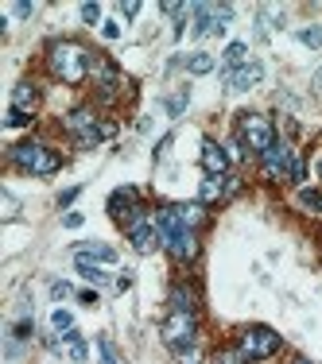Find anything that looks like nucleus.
I'll use <instances>...</instances> for the list:
<instances>
[{
  "instance_id": "28",
  "label": "nucleus",
  "mask_w": 322,
  "mask_h": 364,
  "mask_svg": "<svg viewBox=\"0 0 322 364\" xmlns=\"http://www.w3.org/2000/svg\"><path fill=\"white\" fill-rule=\"evenodd\" d=\"M213 364H249V360H245L241 349H229V353H218V357H213Z\"/></svg>"
},
{
  "instance_id": "18",
  "label": "nucleus",
  "mask_w": 322,
  "mask_h": 364,
  "mask_svg": "<svg viewBox=\"0 0 322 364\" xmlns=\"http://www.w3.org/2000/svg\"><path fill=\"white\" fill-rule=\"evenodd\" d=\"M221 62H226V70H241V66L249 62V43H229Z\"/></svg>"
},
{
  "instance_id": "36",
  "label": "nucleus",
  "mask_w": 322,
  "mask_h": 364,
  "mask_svg": "<svg viewBox=\"0 0 322 364\" xmlns=\"http://www.w3.org/2000/svg\"><path fill=\"white\" fill-rule=\"evenodd\" d=\"M31 12H35V4H16V16H20V20H28Z\"/></svg>"
},
{
  "instance_id": "38",
  "label": "nucleus",
  "mask_w": 322,
  "mask_h": 364,
  "mask_svg": "<svg viewBox=\"0 0 322 364\" xmlns=\"http://www.w3.org/2000/svg\"><path fill=\"white\" fill-rule=\"evenodd\" d=\"M128 287H132V275H128V271H125V275L117 279V291H128Z\"/></svg>"
},
{
  "instance_id": "1",
  "label": "nucleus",
  "mask_w": 322,
  "mask_h": 364,
  "mask_svg": "<svg viewBox=\"0 0 322 364\" xmlns=\"http://www.w3.org/2000/svg\"><path fill=\"white\" fill-rule=\"evenodd\" d=\"M89 62H94V55H89L82 43H74V39L51 43V51H47V66H51V74L59 81H66V86H78V81L89 74Z\"/></svg>"
},
{
  "instance_id": "40",
  "label": "nucleus",
  "mask_w": 322,
  "mask_h": 364,
  "mask_svg": "<svg viewBox=\"0 0 322 364\" xmlns=\"http://www.w3.org/2000/svg\"><path fill=\"white\" fill-rule=\"evenodd\" d=\"M318 167H322V163H318Z\"/></svg>"
},
{
  "instance_id": "8",
  "label": "nucleus",
  "mask_w": 322,
  "mask_h": 364,
  "mask_svg": "<svg viewBox=\"0 0 322 364\" xmlns=\"http://www.w3.org/2000/svg\"><path fill=\"white\" fill-rule=\"evenodd\" d=\"M295 147H287V144H272L268 152L260 155V167H264V175L268 178H284V175H292V163H295Z\"/></svg>"
},
{
  "instance_id": "15",
  "label": "nucleus",
  "mask_w": 322,
  "mask_h": 364,
  "mask_svg": "<svg viewBox=\"0 0 322 364\" xmlns=\"http://www.w3.org/2000/svg\"><path fill=\"white\" fill-rule=\"evenodd\" d=\"M171 310H187V314H194V310H198V295H194V287H187V283L171 287Z\"/></svg>"
},
{
  "instance_id": "20",
  "label": "nucleus",
  "mask_w": 322,
  "mask_h": 364,
  "mask_svg": "<svg viewBox=\"0 0 322 364\" xmlns=\"http://www.w3.org/2000/svg\"><path fill=\"white\" fill-rule=\"evenodd\" d=\"M213 66H218V62H213V55H206V51H198V55H191V59H187V70L198 74V78H202V74H210Z\"/></svg>"
},
{
  "instance_id": "22",
  "label": "nucleus",
  "mask_w": 322,
  "mask_h": 364,
  "mask_svg": "<svg viewBox=\"0 0 322 364\" xmlns=\"http://www.w3.org/2000/svg\"><path fill=\"white\" fill-rule=\"evenodd\" d=\"M97 357H101V364H121V357H117V349H113L109 337H97Z\"/></svg>"
},
{
  "instance_id": "17",
  "label": "nucleus",
  "mask_w": 322,
  "mask_h": 364,
  "mask_svg": "<svg viewBox=\"0 0 322 364\" xmlns=\"http://www.w3.org/2000/svg\"><path fill=\"white\" fill-rule=\"evenodd\" d=\"M62 345H66V353H70V360H74V364H82V360L89 357V349H86V337H82L78 329H66V334H62Z\"/></svg>"
},
{
  "instance_id": "34",
  "label": "nucleus",
  "mask_w": 322,
  "mask_h": 364,
  "mask_svg": "<svg viewBox=\"0 0 322 364\" xmlns=\"http://www.w3.org/2000/svg\"><path fill=\"white\" fill-rule=\"evenodd\" d=\"M78 194H82V186H70V190H66V194L59 198V205H70V202H74V198H78Z\"/></svg>"
},
{
  "instance_id": "9",
  "label": "nucleus",
  "mask_w": 322,
  "mask_h": 364,
  "mask_svg": "<svg viewBox=\"0 0 322 364\" xmlns=\"http://www.w3.org/2000/svg\"><path fill=\"white\" fill-rule=\"evenodd\" d=\"M221 78H226V89H233V93H245L249 86H257V81L264 78V66H260V62H245L241 70H226Z\"/></svg>"
},
{
  "instance_id": "32",
  "label": "nucleus",
  "mask_w": 322,
  "mask_h": 364,
  "mask_svg": "<svg viewBox=\"0 0 322 364\" xmlns=\"http://www.w3.org/2000/svg\"><path fill=\"white\" fill-rule=\"evenodd\" d=\"M82 221H86V217H82V213H66V217H62V225H66V229H78Z\"/></svg>"
},
{
  "instance_id": "12",
  "label": "nucleus",
  "mask_w": 322,
  "mask_h": 364,
  "mask_svg": "<svg viewBox=\"0 0 322 364\" xmlns=\"http://www.w3.org/2000/svg\"><path fill=\"white\" fill-rule=\"evenodd\" d=\"M128 241H132V248H136V252H155V248H160L163 241H160V229H155V221H148V225H140V229H132L128 233Z\"/></svg>"
},
{
  "instance_id": "5",
  "label": "nucleus",
  "mask_w": 322,
  "mask_h": 364,
  "mask_svg": "<svg viewBox=\"0 0 322 364\" xmlns=\"http://www.w3.org/2000/svg\"><path fill=\"white\" fill-rule=\"evenodd\" d=\"M237 140H241L249 152L264 155L276 144V128H272V120L260 117V113H241V117H237Z\"/></svg>"
},
{
  "instance_id": "6",
  "label": "nucleus",
  "mask_w": 322,
  "mask_h": 364,
  "mask_svg": "<svg viewBox=\"0 0 322 364\" xmlns=\"http://www.w3.org/2000/svg\"><path fill=\"white\" fill-rule=\"evenodd\" d=\"M237 349L245 353V360H268L279 353V334L268 326H249L237 334Z\"/></svg>"
},
{
  "instance_id": "7",
  "label": "nucleus",
  "mask_w": 322,
  "mask_h": 364,
  "mask_svg": "<svg viewBox=\"0 0 322 364\" xmlns=\"http://www.w3.org/2000/svg\"><path fill=\"white\" fill-rule=\"evenodd\" d=\"M89 74H94L97 97H101L105 105L117 101V93H121V70H117V66H113L109 59H97V55H94V62H89Z\"/></svg>"
},
{
  "instance_id": "10",
  "label": "nucleus",
  "mask_w": 322,
  "mask_h": 364,
  "mask_svg": "<svg viewBox=\"0 0 322 364\" xmlns=\"http://www.w3.org/2000/svg\"><path fill=\"white\" fill-rule=\"evenodd\" d=\"M163 248H167V252L175 256L179 263L194 260V256H198V237H194V229H183V233L167 237V241H163Z\"/></svg>"
},
{
  "instance_id": "3",
  "label": "nucleus",
  "mask_w": 322,
  "mask_h": 364,
  "mask_svg": "<svg viewBox=\"0 0 322 364\" xmlns=\"http://www.w3.org/2000/svg\"><path fill=\"white\" fill-rule=\"evenodd\" d=\"M8 155H12V163L20 171H28V175H55V171L62 167V155L51 152L47 144H16Z\"/></svg>"
},
{
  "instance_id": "29",
  "label": "nucleus",
  "mask_w": 322,
  "mask_h": 364,
  "mask_svg": "<svg viewBox=\"0 0 322 364\" xmlns=\"http://www.w3.org/2000/svg\"><path fill=\"white\" fill-rule=\"evenodd\" d=\"M175 357H179V364H202V353H198L194 345H191V349H179Z\"/></svg>"
},
{
  "instance_id": "13",
  "label": "nucleus",
  "mask_w": 322,
  "mask_h": 364,
  "mask_svg": "<svg viewBox=\"0 0 322 364\" xmlns=\"http://www.w3.org/2000/svg\"><path fill=\"white\" fill-rule=\"evenodd\" d=\"M136 205H140V190L136 186H121V190H113V198H109V213H113V217H125V213L128 210H136Z\"/></svg>"
},
{
  "instance_id": "21",
  "label": "nucleus",
  "mask_w": 322,
  "mask_h": 364,
  "mask_svg": "<svg viewBox=\"0 0 322 364\" xmlns=\"http://www.w3.org/2000/svg\"><path fill=\"white\" fill-rule=\"evenodd\" d=\"M74 263H78V271H82V275L89 279V283H105V271L97 268L94 260H86V256H78V260H74Z\"/></svg>"
},
{
  "instance_id": "39",
  "label": "nucleus",
  "mask_w": 322,
  "mask_h": 364,
  "mask_svg": "<svg viewBox=\"0 0 322 364\" xmlns=\"http://www.w3.org/2000/svg\"><path fill=\"white\" fill-rule=\"evenodd\" d=\"M295 364H311V360H303V357H299V360H295Z\"/></svg>"
},
{
  "instance_id": "2",
  "label": "nucleus",
  "mask_w": 322,
  "mask_h": 364,
  "mask_svg": "<svg viewBox=\"0 0 322 364\" xmlns=\"http://www.w3.org/2000/svg\"><path fill=\"white\" fill-rule=\"evenodd\" d=\"M66 132L74 136V144L82 147V152H89V147H97L101 140H109L113 132V124H101L94 117V109H74L70 117H66Z\"/></svg>"
},
{
  "instance_id": "30",
  "label": "nucleus",
  "mask_w": 322,
  "mask_h": 364,
  "mask_svg": "<svg viewBox=\"0 0 322 364\" xmlns=\"http://www.w3.org/2000/svg\"><path fill=\"white\" fill-rule=\"evenodd\" d=\"M8 124H12V128H23V124H31V113H20V109H8Z\"/></svg>"
},
{
  "instance_id": "37",
  "label": "nucleus",
  "mask_w": 322,
  "mask_h": 364,
  "mask_svg": "<svg viewBox=\"0 0 322 364\" xmlns=\"http://www.w3.org/2000/svg\"><path fill=\"white\" fill-rule=\"evenodd\" d=\"M105 39H121V23H105Z\"/></svg>"
},
{
  "instance_id": "23",
  "label": "nucleus",
  "mask_w": 322,
  "mask_h": 364,
  "mask_svg": "<svg viewBox=\"0 0 322 364\" xmlns=\"http://www.w3.org/2000/svg\"><path fill=\"white\" fill-rule=\"evenodd\" d=\"M187 101H191V93H187V89H179V93H171L163 105H167V113H171V117H179V113L187 109Z\"/></svg>"
},
{
  "instance_id": "24",
  "label": "nucleus",
  "mask_w": 322,
  "mask_h": 364,
  "mask_svg": "<svg viewBox=\"0 0 322 364\" xmlns=\"http://www.w3.org/2000/svg\"><path fill=\"white\" fill-rule=\"evenodd\" d=\"M299 205H303V210L322 213V194H318V190H299Z\"/></svg>"
},
{
  "instance_id": "31",
  "label": "nucleus",
  "mask_w": 322,
  "mask_h": 364,
  "mask_svg": "<svg viewBox=\"0 0 322 364\" xmlns=\"http://www.w3.org/2000/svg\"><path fill=\"white\" fill-rule=\"evenodd\" d=\"M82 20L97 23V20H101V8H97V4H82Z\"/></svg>"
},
{
  "instance_id": "19",
  "label": "nucleus",
  "mask_w": 322,
  "mask_h": 364,
  "mask_svg": "<svg viewBox=\"0 0 322 364\" xmlns=\"http://www.w3.org/2000/svg\"><path fill=\"white\" fill-rule=\"evenodd\" d=\"M78 256H86V260H97V263H117V252L105 244H82Z\"/></svg>"
},
{
  "instance_id": "11",
  "label": "nucleus",
  "mask_w": 322,
  "mask_h": 364,
  "mask_svg": "<svg viewBox=\"0 0 322 364\" xmlns=\"http://www.w3.org/2000/svg\"><path fill=\"white\" fill-rule=\"evenodd\" d=\"M202 167H206V175H226V171H229L226 147L213 144V140H202Z\"/></svg>"
},
{
  "instance_id": "33",
  "label": "nucleus",
  "mask_w": 322,
  "mask_h": 364,
  "mask_svg": "<svg viewBox=\"0 0 322 364\" xmlns=\"http://www.w3.org/2000/svg\"><path fill=\"white\" fill-rule=\"evenodd\" d=\"M121 12H125L128 20H136V16H140V4H136V0H128V4H121Z\"/></svg>"
},
{
  "instance_id": "14",
  "label": "nucleus",
  "mask_w": 322,
  "mask_h": 364,
  "mask_svg": "<svg viewBox=\"0 0 322 364\" xmlns=\"http://www.w3.org/2000/svg\"><path fill=\"white\" fill-rule=\"evenodd\" d=\"M35 105H39V89L31 86V81H20V86H16V93H12V109L31 113Z\"/></svg>"
},
{
  "instance_id": "26",
  "label": "nucleus",
  "mask_w": 322,
  "mask_h": 364,
  "mask_svg": "<svg viewBox=\"0 0 322 364\" xmlns=\"http://www.w3.org/2000/svg\"><path fill=\"white\" fill-rule=\"evenodd\" d=\"M295 182V186H303L307 182V163H303V155H295V163H292V175H287Z\"/></svg>"
},
{
  "instance_id": "35",
  "label": "nucleus",
  "mask_w": 322,
  "mask_h": 364,
  "mask_svg": "<svg viewBox=\"0 0 322 364\" xmlns=\"http://www.w3.org/2000/svg\"><path fill=\"white\" fill-rule=\"evenodd\" d=\"M51 295H55V299H66V295H70V283H55Z\"/></svg>"
},
{
  "instance_id": "4",
  "label": "nucleus",
  "mask_w": 322,
  "mask_h": 364,
  "mask_svg": "<svg viewBox=\"0 0 322 364\" xmlns=\"http://www.w3.org/2000/svg\"><path fill=\"white\" fill-rule=\"evenodd\" d=\"M160 337L167 349H191V345L198 341V314H187V310H171L167 318H163L160 326Z\"/></svg>"
},
{
  "instance_id": "27",
  "label": "nucleus",
  "mask_w": 322,
  "mask_h": 364,
  "mask_svg": "<svg viewBox=\"0 0 322 364\" xmlns=\"http://www.w3.org/2000/svg\"><path fill=\"white\" fill-rule=\"evenodd\" d=\"M299 43H307V47H322V28H303V31H299Z\"/></svg>"
},
{
  "instance_id": "16",
  "label": "nucleus",
  "mask_w": 322,
  "mask_h": 364,
  "mask_svg": "<svg viewBox=\"0 0 322 364\" xmlns=\"http://www.w3.org/2000/svg\"><path fill=\"white\" fill-rule=\"evenodd\" d=\"M175 213H179V221H183L187 229H198L206 221V205L202 202H179Z\"/></svg>"
},
{
  "instance_id": "25",
  "label": "nucleus",
  "mask_w": 322,
  "mask_h": 364,
  "mask_svg": "<svg viewBox=\"0 0 322 364\" xmlns=\"http://www.w3.org/2000/svg\"><path fill=\"white\" fill-rule=\"evenodd\" d=\"M51 326L59 329V334H66V329H74V318H70V310H55V314H51Z\"/></svg>"
}]
</instances>
